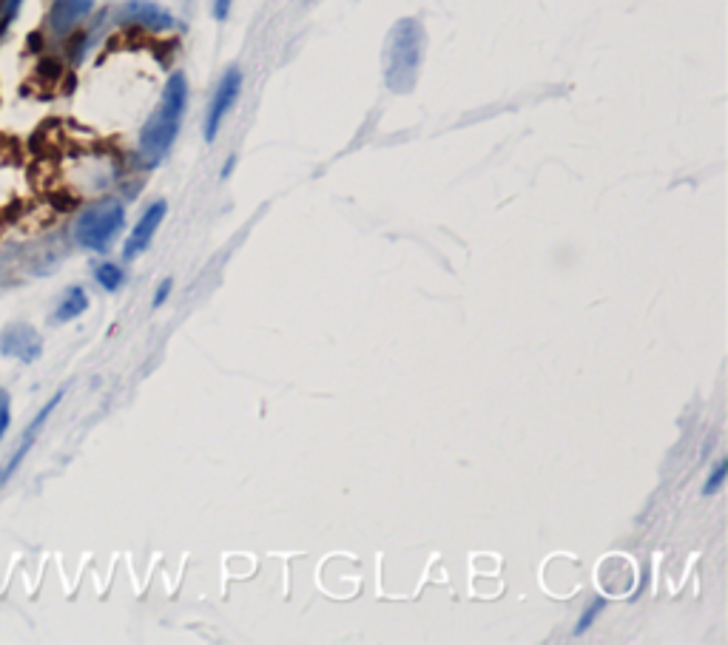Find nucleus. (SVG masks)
I'll use <instances>...</instances> for the list:
<instances>
[{
	"mask_svg": "<svg viewBox=\"0 0 728 645\" xmlns=\"http://www.w3.org/2000/svg\"><path fill=\"white\" fill-rule=\"evenodd\" d=\"M0 356L34 365L43 356V339L29 321H12L0 330Z\"/></svg>",
	"mask_w": 728,
	"mask_h": 645,
	"instance_id": "obj_5",
	"label": "nucleus"
},
{
	"mask_svg": "<svg viewBox=\"0 0 728 645\" xmlns=\"http://www.w3.org/2000/svg\"><path fill=\"white\" fill-rule=\"evenodd\" d=\"M120 20L148 29V32H168V29L177 27L174 14H171L168 9L152 3V0H129V3H123V7H120Z\"/></svg>",
	"mask_w": 728,
	"mask_h": 645,
	"instance_id": "obj_8",
	"label": "nucleus"
},
{
	"mask_svg": "<svg viewBox=\"0 0 728 645\" xmlns=\"http://www.w3.org/2000/svg\"><path fill=\"white\" fill-rule=\"evenodd\" d=\"M94 3H98V0H52V9H49L47 18L49 34H52L54 40L69 38V34L92 14Z\"/></svg>",
	"mask_w": 728,
	"mask_h": 645,
	"instance_id": "obj_7",
	"label": "nucleus"
},
{
	"mask_svg": "<svg viewBox=\"0 0 728 645\" xmlns=\"http://www.w3.org/2000/svg\"><path fill=\"white\" fill-rule=\"evenodd\" d=\"M9 424H12V398L7 390H0V441L7 436Z\"/></svg>",
	"mask_w": 728,
	"mask_h": 645,
	"instance_id": "obj_14",
	"label": "nucleus"
},
{
	"mask_svg": "<svg viewBox=\"0 0 728 645\" xmlns=\"http://www.w3.org/2000/svg\"><path fill=\"white\" fill-rule=\"evenodd\" d=\"M0 9H3V0H0Z\"/></svg>",
	"mask_w": 728,
	"mask_h": 645,
	"instance_id": "obj_18",
	"label": "nucleus"
},
{
	"mask_svg": "<svg viewBox=\"0 0 728 645\" xmlns=\"http://www.w3.org/2000/svg\"><path fill=\"white\" fill-rule=\"evenodd\" d=\"M85 310H89V294H85L80 285H72V287H66V294L60 296L52 319L58 321V325H66V321L80 319Z\"/></svg>",
	"mask_w": 728,
	"mask_h": 645,
	"instance_id": "obj_9",
	"label": "nucleus"
},
{
	"mask_svg": "<svg viewBox=\"0 0 728 645\" xmlns=\"http://www.w3.org/2000/svg\"><path fill=\"white\" fill-rule=\"evenodd\" d=\"M125 228V208L117 199H98L89 208L80 211L74 219V242L80 248L94 250V254H105L112 248L114 239L123 234Z\"/></svg>",
	"mask_w": 728,
	"mask_h": 645,
	"instance_id": "obj_3",
	"label": "nucleus"
},
{
	"mask_svg": "<svg viewBox=\"0 0 728 645\" xmlns=\"http://www.w3.org/2000/svg\"><path fill=\"white\" fill-rule=\"evenodd\" d=\"M94 281L103 287L105 294H117L125 281V270L114 262H100V265H94Z\"/></svg>",
	"mask_w": 728,
	"mask_h": 645,
	"instance_id": "obj_10",
	"label": "nucleus"
},
{
	"mask_svg": "<svg viewBox=\"0 0 728 645\" xmlns=\"http://www.w3.org/2000/svg\"><path fill=\"white\" fill-rule=\"evenodd\" d=\"M165 214H168V203H165V199H157V203H152L148 208L143 211V216H140L137 225H134L132 234H129V239H125V245H123L125 262H134L137 256H143L145 250H148L154 234H157L160 225H163Z\"/></svg>",
	"mask_w": 728,
	"mask_h": 645,
	"instance_id": "obj_6",
	"label": "nucleus"
},
{
	"mask_svg": "<svg viewBox=\"0 0 728 645\" xmlns=\"http://www.w3.org/2000/svg\"><path fill=\"white\" fill-rule=\"evenodd\" d=\"M239 94H243V72H239L237 65H230L228 72L223 74V80H219L217 92H214V98H211L208 114H205V140H208V143L217 140L219 125L225 123V117L230 114V109L237 105Z\"/></svg>",
	"mask_w": 728,
	"mask_h": 645,
	"instance_id": "obj_4",
	"label": "nucleus"
},
{
	"mask_svg": "<svg viewBox=\"0 0 728 645\" xmlns=\"http://www.w3.org/2000/svg\"><path fill=\"white\" fill-rule=\"evenodd\" d=\"M424 27L416 18H401L384 40V83L390 92L410 94L424 58Z\"/></svg>",
	"mask_w": 728,
	"mask_h": 645,
	"instance_id": "obj_2",
	"label": "nucleus"
},
{
	"mask_svg": "<svg viewBox=\"0 0 728 645\" xmlns=\"http://www.w3.org/2000/svg\"><path fill=\"white\" fill-rule=\"evenodd\" d=\"M728 478V458H720V461L715 463V470L709 472V478H706V483H703V495H717L722 489V483H726Z\"/></svg>",
	"mask_w": 728,
	"mask_h": 645,
	"instance_id": "obj_12",
	"label": "nucleus"
},
{
	"mask_svg": "<svg viewBox=\"0 0 728 645\" xmlns=\"http://www.w3.org/2000/svg\"><path fill=\"white\" fill-rule=\"evenodd\" d=\"M606 608V597H592L589 603L584 606V612H581V617H577L575 623V634H586L592 626H595V620L601 617V612Z\"/></svg>",
	"mask_w": 728,
	"mask_h": 645,
	"instance_id": "obj_11",
	"label": "nucleus"
},
{
	"mask_svg": "<svg viewBox=\"0 0 728 645\" xmlns=\"http://www.w3.org/2000/svg\"><path fill=\"white\" fill-rule=\"evenodd\" d=\"M185 105H188V80H185L183 72H174L165 83L160 105L140 131L137 160L143 168H157L168 157L171 145L177 143Z\"/></svg>",
	"mask_w": 728,
	"mask_h": 645,
	"instance_id": "obj_1",
	"label": "nucleus"
},
{
	"mask_svg": "<svg viewBox=\"0 0 728 645\" xmlns=\"http://www.w3.org/2000/svg\"><path fill=\"white\" fill-rule=\"evenodd\" d=\"M20 7H23V0H3V9H0V38L9 32L12 20L18 18Z\"/></svg>",
	"mask_w": 728,
	"mask_h": 645,
	"instance_id": "obj_13",
	"label": "nucleus"
},
{
	"mask_svg": "<svg viewBox=\"0 0 728 645\" xmlns=\"http://www.w3.org/2000/svg\"><path fill=\"white\" fill-rule=\"evenodd\" d=\"M230 7H234V0H214V18L228 20Z\"/></svg>",
	"mask_w": 728,
	"mask_h": 645,
	"instance_id": "obj_16",
	"label": "nucleus"
},
{
	"mask_svg": "<svg viewBox=\"0 0 728 645\" xmlns=\"http://www.w3.org/2000/svg\"><path fill=\"white\" fill-rule=\"evenodd\" d=\"M171 287H174V279H163V281H160L157 294H154V299H152V307H163L165 301H168Z\"/></svg>",
	"mask_w": 728,
	"mask_h": 645,
	"instance_id": "obj_15",
	"label": "nucleus"
},
{
	"mask_svg": "<svg viewBox=\"0 0 728 645\" xmlns=\"http://www.w3.org/2000/svg\"><path fill=\"white\" fill-rule=\"evenodd\" d=\"M234 165H237V160L230 157L228 163H225V168H223V180H228V176H230V171H234Z\"/></svg>",
	"mask_w": 728,
	"mask_h": 645,
	"instance_id": "obj_17",
	"label": "nucleus"
}]
</instances>
